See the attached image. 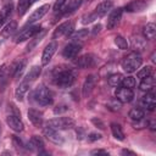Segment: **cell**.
<instances>
[{
    "instance_id": "2e32d148",
    "label": "cell",
    "mask_w": 156,
    "mask_h": 156,
    "mask_svg": "<svg viewBox=\"0 0 156 156\" xmlns=\"http://www.w3.org/2000/svg\"><path fill=\"white\" fill-rule=\"evenodd\" d=\"M121 18H122V9H116V10H113V11L110 13L108 18H107V23H106L107 29H113V28L119 23Z\"/></svg>"
},
{
    "instance_id": "3957f363",
    "label": "cell",
    "mask_w": 156,
    "mask_h": 156,
    "mask_svg": "<svg viewBox=\"0 0 156 156\" xmlns=\"http://www.w3.org/2000/svg\"><path fill=\"white\" fill-rule=\"evenodd\" d=\"M143 63V58L138 52H132L129 55H127L123 60H122V68L127 72V73H133L135 72Z\"/></svg>"
},
{
    "instance_id": "9c48e42d",
    "label": "cell",
    "mask_w": 156,
    "mask_h": 156,
    "mask_svg": "<svg viewBox=\"0 0 156 156\" xmlns=\"http://www.w3.org/2000/svg\"><path fill=\"white\" fill-rule=\"evenodd\" d=\"M80 50H82V45L73 41L65 46V49L62 51V56L65 58H76L78 56V54L80 52Z\"/></svg>"
},
{
    "instance_id": "30bf717a",
    "label": "cell",
    "mask_w": 156,
    "mask_h": 156,
    "mask_svg": "<svg viewBox=\"0 0 156 156\" xmlns=\"http://www.w3.org/2000/svg\"><path fill=\"white\" fill-rule=\"evenodd\" d=\"M56 49H57V43H55V41H51L45 46V49L43 51V55H41V65H44V66L49 65L54 54L56 52Z\"/></svg>"
},
{
    "instance_id": "ba28073f",
    "label": "cell",
    "mask_w": 156,
    "mask_h": 156,
    "mask_svg": "<svg viewBox=\"0 0 156 156\" xmlns=\"http://www.w3.org/2000/svg\"><path fill=\"white\" fill-rule=\"evenodd\" d=\"M115 96L117 100H119L122 104H127V102H130L134 98V93L130 88H117V90L115 91Z\"/></svg>"
},
{
    "instance_id": "7bdbcfd3",
    "label": "cell",
    "mask_w": 156,
    "mask_h": 156,
    "mask_svg": "<svg viewBox=\"0 0 156 156\" xmlns=\"http://www.w3.org/2000/svg\"><path fill=\"white\" fill-rule=\"evenodd\" d=\"M101 30V24H96L94 28H93V33L94 34H96V33H99Z\"/></svg>"
},
{
    "instance_id": "d590c367",
    "label": "cell",
    "mask_w": 156,
    "mask_h": 156,
    "mask_svg": "<svg viewBox=\"0 0 156 156\" xmlns=\"http://www.w3.org/2000/svg\"><path fill=\"white\" fill-rule=\"evenodd\" d=\"M121 85L122 87H124V88H134V85H135V78L134 77H132V76H129V77H123V79H122V83H121Z\"/></svg>"
},
{
    "instance_id": "9a60e30c",
    "label": "cell",
    "mask_w": 156,
    "mask_h": 156,
    "mask_svg": "<svg viewBox=\"0 0 156 156\" xmlns=\"http://www.w3.org/2000/svg\"><path fill=\"white\" fill-rule=\"evenodd\" d=\"M28 119L32 122V124L37 128L41 127L43 126V121H44V117H43V112L35 110V108H30L28 110Z\"/></svg>"
},
{
    "instance_id": "52a82bcc",
    "label": "cell",
    "mask_w": 156,
    "mask_h": 156,
    "mask_svg": "<svg viewBox=\"0 0 156 156\" xmlns=\"http://www.w3.org/2000/svg\"><path fill=\"white\" fill-rule=\"evenodd\" d=\"M40 26H29L28 28H23V30L18 34V35H16V38H15V43H22V41H24V40H27V39H29V38H33L37 33H39L40 32Z\"/></svg>"
},
{
    "instance_id": "6da1fadb",
    "label": "cell",
    "mask_w": 156,
    "mask_h": 156,
    "mask_svg": "<svg viewBox=\"0 0 156 156\" xmlns=\"http://www.w3.org/2000/svg\"><path fill=\"white\" fill-rule=\"evenodd\" d=\"M33 100L40 106H49L52 104L54 96L49 88H46L44 84H40L33 91Z\"/></svg>"
},
{
    "instance_id": "ab89813d",
    "label": "cell",
    "mask_w": 156,
    "mask_h": 156,
    "mask_svg": "<svg viewBox=\"0 0 156 156\" xmlns=\"http://www.w3.org/2000/svg\"><path fill=\"white\" fill-rule=\"evenodd\" d=\"M91 122H93V123H94V124H95L96 127L99 126V128H100V129H104V128H105V126H104V123H102V122H101L100 119H96V118H93V119H91Z\"/></svg>"
},
{
    "instance_id": "83f0119b",
    "label": "cell",
    "mask_w": 156,
    "mask_h": 156,
    "mask_svg": "<svg viewBox=\"0 0 156 156\" xmlns=\"http://www.w3.org/2000/svg\"><path fill=\"white\" fill-rule=\"evenodd\" d=\"M122 79H123V76H122V74L115 73V74H111V76L107 78V83H108L111 87H119L121 83H122Z\"/></svg>"
},
{
    "instance_id": "d6986e66",
    "label": "cell",
    "mask_w": 156,
    "mask_h": 156,
    "mask_svg": "<svg viewBox=\"0 0 156 156\" xmlns=\"http://www.w3.org/2000/svg\"><path fill=\"white\" fill-rule=\"evenodd\" d=\"M95 83H96V78H95V76L90 74V76H88V77L85 78L84 84H83V89H82V91H83V96L87 98L88 95H90V93L93 91V89H94V87H95Z\"/></svg>"
},
{
    "instance_id": "e575fe53",
    "label": "cell",
    "mask_w": 156,
    "mask_h": 156,
    "mask_svg": "<svg viewBox=\"0 0 156 156\" xmlns=\"http://www.w3.org/2000/svg\"><path fill=\"white\" fill-rule=\"evenodd\" d=\"M121 105H122V102L115 98V99L110 100V101L106 104V107H107L108 110H111V111H118V110L121 108Z\"/></svg>"
},
{
    "instance_id": "7a4b0ae2",
    "label": "cell",
    "mask_w": 156,
    "mask_h": 156,
    "mask_svg": "<svg viewBox=\"0 0 156 156\" xmlns=\"http://www.w3.org/2000/svg\"><path fill=\"white\" fill-rule=\"evenodd\" d=\"M76 78H77V74H76L74 71L63 69V71H60L55 76L54 83L60 88H68L76 82Z\"/></svg>"
},
{
    "instance_id": "f1b7e54d",
    "label": "cell",
    "mask_w": 156,
    "mask_h": 156,
    "mask_svg": "<svg viewBox=\"0 0 156 156\" xmlns=\"http://www.w3.org/2000/svg\"><path fill=\"white\" fill-rule=\"evenodd\" d=\"M145 113L141 108H138V107H134L129 111V117L133 119V121H141L144 118Z\"/></svg>"
},
{
    "instance_id": "d4e9b609",
    "label": "cell",
    "mask_w": 156,
    "mask_h": 156,
    "mask_svg": "<svg viewBox=\"0 0 156 156\" xmlns=\"http://www.w3.org/2000/svg\"><path fill=\"white\" fill-rule=\"evenodd\" d=\"M111 132H112V135L115 136V139L117 140H124V133L122 130V127L118 124V123H111Z\"/></svg>"
},
{
    "instance_id": "bcb514c9",
    "label": "cell",
    "mask_w": 156,
    "mask_h": 156,
    "mask_svg": "<svg viewBox=\"0 0 156 156\" xmlns=\"http://www.w3.org/2000/svg\"><path fill=\"white\" fill-rule=\"evenodd\" d=\"M0 134H1V127H0Z\"/></svg>"
},
{
    "instance_id": "8992f818",
    "label": "cell",
    "mask_w": 156,
    "mask_h": 156,
    "mask_svg": "<svg viewBox=\"0 0 156 156\" xmlns=\"http://www.w3.org/2000/svg\"><path fill=\"white\" fill-rule=\"evenodd\" d=\"M98 62V57L94 54H84L74 61V65L78 68H90L94 67Z\"/></svg>"
},
{
    "instance_id": "cb8c5ba5",
    "label": "cell",
    "mask_w": 156,
    "mask_h": 156,
    "mask_svg": "<svg viewBox=\"0 0 156 156\" xmlns=\"http://www.w3.org/2000/svg\"><path fill=\"white\" fill-rule=\"evenodd\" d=\"M40 73H41V68H40L39 66H33V67L29 69V72L27 73L24 80H27V82H29V83H33V82L40 76Z\"/></svg>"
},
{
    "instance_id": "f546056e",
    "label": "cell",
    "mask_w": 156,
    "mask_h": 156,
    "mask_svg": "<svg viewBox=\"0 0 156 156\" xmlns=\"http://www.w3.org/2000/svg\"><path fill=\"white\" fill-rule=\"evenodd\" d=\"M88 34H89V29L83 28V29H78L77 32H73V33L69 35V38H71L73 41H76V40H79V39H84Z\"/></svg>"
},
{
    "instance_id": "ee69618b",
    "label": "cell",
    "mask_w": 156,
    "mask_h": 156,
    "mask_svg": "<svg viewBox=\"0 0 156 156\" xmlns=\"http://www.w3.org/2000/svg\"><path fill=\"white\" fill-rule=\"evenodd\" d=\"M150 128H151L152 130H155V122H154V121L150 123Z\"/></svg>"
},
{
    "instance_id": "7402d4cb",
    "label": "cell",
    "mask_w": 156,
    "mask_h": 156,
    "mask_svg": "<svg viewBox=\"0 0 156 156\" xmlns=\"http://www.w3.org/2000/svg\"><path fill=\"white\" fill-rule=\"evenodd\" d=\"M17 29V22L16 21H10L2 29H1V37L2 38H10Z\"/></svg>"
},
{
    "instance_id": "5bb4252c",
    "label": "cell",
    "mask_w": 156,
    "mask_h": 156,
    "mask_svg": "<svg viewBox=\"0 0 156 156\" xmlns=\"http://www.w3.org/2000/svg\"><path fill=\"white\" fill-rule=\"evenodd\" d=\"M112 6H113V4L111 2V1H104V2H101V4H99L98 6H96V9H95V11L94 12H91L93 13V16H94V18L95 20H98V18H101V17H104L111 9H112Z\"/></svg>"
},
{
    "instance_id": "e0dca14e",
    "label": "cell",
    "mask_w": 156,
    "mask_h": 156,
    "mask_svg": "<svg viewBox=\"0 0 156 156\" xmlns=\"http://www.w3.org/2000/svg\"><path fill=\"white\" fill-rule=\"evenodd\" d=\"M140 105H141L144 108L149 110V111H154V108H155V106H156V98H155V95H154L152 93H147L146 95H144V96L141 98Z\"/></svg>"
},
{
    "instance_id": "60d3db41",
    "label": "cell",
    "mask_w": 156,
    "mask_h": 156,
    "mask_svg": "<svg viewBox=\"0 0 156 156\" xmlns=\"http://www.w3.org/2000/svg\"><path fill=\"white\" fill-rule=\"evenodd\" d=\"M107 155V151L106 150H101V149H98V150H93L91 151V155Z\"/></svg>"
},
{
    "instance_id": "7c38bea8",
    "label": "cell",
    "mask_w": 156,
    "mask_h": 156,
    "mask_svg": "<svg viewBox=\"0 0 156 156\" xmlns=\"http://www.w3.org/2000/svg\"><path fill=\"white\" fill-rule=\"evenodd\" d=\"M49 10H50V5H49V4H45V5L40 6V7H38V9L29 16V18H28V21H27V24H33L34 22L41 20L43 16L46 15V12H48Z\"/></svg>"
},
{
    "instance_id": "ffe728a7",
    "label": "cell",
    "mask_w": 156,
    "mask_h": 156,
    "mask_svg": "<svg viewBox=\"0 0 156 156\" xmlns=\"http://www.w3.org/2000/svg\"><path fill=\"white\" fill-rule=\"evenodd\" d=\"M12 10H13V5L12 2L6 4L1 10H0V27L10 18V16L12 15Z\"/></svg>"
},
{
    "instance_id": "1f68e13d",
    "label": "cell",
    "mask_w": 156,
    "mask_h": 156,
    "mask_svg": "<svg viewBox=\"0 0 156 156\" xmlns=\"http://www.w3.org/2000/svg\"><path fill=\"white\" fill-rule=\"evenodd\" d=\"M115 44H116L121 50H127L128 46H129L127 39L123 38L122 35H116V37H115Z\"/></svg>"
},
{
    "instance_id": "8d00e7d4",
    "label": "cell",
    "mask_w": 156,
    "mask_h": 156,
    "mask_svg": "<svg viewBox=\"0 0 156 156\" xmlns=\"http://www.w3.org/2000/svg\"><path fill=\"white\" fill-rule=\"evenodd\" d=\"M24 67H26V61H18L17 69H16V72H15V78H18V77L22 74V72H23Z\"/></svg>"
},
{
    "instance_id": "836d02e7",
    "label": "cell",
    "mask_w": 156,
    "mask_h": 156,
    "mask_svg": "<svg viewBox=\"0 0 156 156\" xmlns=\"http://www.w3.org/2000/svg\"><path fill=\"white\" fill-rule=\"evenodd\" d=\"M151 74H154V69H152L151 66H146V67L141 68V69L136 73L138 78H140V79H143V78H145V77H147V76H151Z\"/></svg>"
},
{
    "instance_id": "277c9868",
    "label": "cell",
    "mask_w": 156,
    "mask_h": 156,
    "mask_svg": "<svg viewBox=\"0 0 156 156\" xmlns=\"http://www.w3.org/2000/svg\"><path fill=\"white\" fill-rule=\"evenodd\" d=\"M46 126H49V127H51L54 129H57V130H61V129H71L74 126V122L69 117H57V118L50 119L46 123Z\"/></svg>"
},
{
    "instance_id": "b9f144b4",
    "label": "cell",
    "mask_w": 156,
    "mask_h": 156,
    "mask_svg": "<svg viewBox=\"0 0 156 156\" xmlns=\"http://www.w3.org/2000/svg\"><path fill=\"white\" fill-rule=\"evenodd\" d=\"M122 155H132V156H135V152H134V151H130V150L124 149V150H122Z\"/></svg>"
},
{
    "instance_id": "44dd1931",
    "label": "cell",
    "mask_w": 156,
    "mask_h": 156,
    "mask_svg": "<svg viewBox=\"0 0 156 156\" xmlns=\"http://www.w3.org/2000/svg\"><path fill=\"white\" fill-rule=\"evenodd\" d=\"M154 85H155V78H154V74H151V76H147L141 79L139 88L143 91H150L154 88Z\"/></svg>"
},
{
    "instance_id": "ac0fdd59",
    "label": "cell",
    "mask_w": 156,
    "mask_h": 156,
    "mask_svg": "<svg viewBox=\"0 0 156 156\" xmlns=\"http://www.w3.org/2000/svg\"><path fill=\"white\" fill-rule=\"evenodd\" d=\"M30 84H32V83H29V82H27V80H24V79L18 84V87H17L16 90H15V96H16V99H17L18 101H22V100H23L24 95L27 94V91H28L29 88H30Z\"/></svg>"
},
{
    "instance_id": "d6a6232c",
    "label": "cell",
    "mask_w": 156,
    "mask_h": 156,
    "mask_svg": "<svg viewBox=\"0 0 156 156\" xmlns=\"http://www.w3.org/2000/svg\"><path fill=\"white\" fill-rule=\"evenodd\" d=\"M80 5H82V0H72V1L68 4V6L65 9V13H71V12L78 10V7H79Z\"/></svg>"
},
{
    "instance_id": "484cf974",
    "label": "cell",
    "mask_w": 156,
    "mask_h": 156,
    "mask_svg": "<svg viewBox=\"0 0 156 156\" xmlns=\"http://www.w3.org/2000/svg\"><path fill=\"white\" fill-rule=\"evenodd\" d=\"M144 7H145V2H143L140 0H135V1H133L130 4H128L126 6V10L129 11V12H136V11L144 10Z\"/></svg>"
},
{
    "instance_id": "4dcf8cb0",
    "label": "cell",
    "mask_w": 156,
    "mask_h": 156,
    "mask_svg": "<svg viewBox=\"0 0 156 156\" xmlns=\"http://www.w3.org/2000/svg\"><path fill=\"white\" fill-rule=\"evenodd\" d=\"M30 2L29 0H18V5H17V12L20 16H23L26 13V11L28 10Z\"/></svg>"
},
{
    "instance_id": "4fadbf2b",
    "label": "cell",
    "mask_w": 156,
    "mask_h": 156,
    "mask_svg": "<svg viewBox=\"0 0 156 156\" xmlns=\"http://www.w3.org/2000/svg\"><path fill=\"white\" fill-rule=\"evenodd\" d=\"M6 123H7V126H9L12 130H15V132H22V130L24 129V124H23L22 119H21L18 116H16V115H10V116H7V117H6Z\"/></svg>"
},
{
    "instance_id": "8fae6325",
    "label": "cell",
    "mask_w": 156,
    "mask_h": 156,
    "mask_svg": "<svg viewBox=\"0 0 156 156\" xmlns=\"http://www.w3.org/2000/svg\"><path fill=\"white\" fill-rule=\"evenodd\" d=\"M44 134H45V136H46L51 143L57 144V145L63 144V136L58 133L57 129H54V128L46 126V127L44 128Z\"/></svg>"
},
{
    "instance_id": "f35d334b",
    "label": "cell",
    "mask_w": 156,
    "mask_h": 156,
    "mask_svg": "<svg viewBox=\"0 0 156 156\" xmlns=\"http://www.w3.org/2000/svg\"><path fill=\"white\" fill-rule=\"evenodd\" d=\"M99 139H101V134H99V133H90L89 136H88L89 141H95V140H99Z\"/></svg>"
},
{
    "instance_id": "4316f807",
    "label": "cell",
    "mask_w": 156,
    "mask_h": 156,
    "mask_svg": "<svg viewBox=\"0 0 156 156\" xmlns=\"http://www.w3.org/2000/svg\"><path fill=\"white\" fill-rule=\"evenodd\" d=\"M156 35V26L154 23H147L144 28V37L149 40L154 39Z\"/></svg>"
},
{
    "instance_id": "603a6c76",
    "label": "cell",
    "mask_w": 156,
    "mask_h": 156,
    "mask_svg": "<svg viewBox=\"0 0 156 156\" xmlns=\"http://www.w3.org/2000/svg\"><path fill=\"white\" fill-rule=\"evenodd\" d=\"M28 147H29L30 150H38V151L40 152V150L44 149V141H43V139H41L40 136L34 135V136H32L30 140L28 141Z\"/></svg>"
},
{
    "instance_id": "74e56055",
    "label": "cell",
    "mask_w": 156,
    "mask_h": 156,
    "mask_svg": "<svg viewBox=\"0 0 156 156\" xmlns=\"http://www.w3.org/2000/svg\"><path fill=\"white\" fill-rule=\"evenodd\" d=\"M66 1L67 0H56L55 1V4H54V11H60L61 9H62V6L66 4Z\"/></svg>"
},
{
    "instance_id": "f6af8a7d",
    "label": "cell",
    "mask_w": 156,
    "mask_h": 156,
    "mask_svg": "<svg viewBox=\"0 0 156 156\" xmlns=\"http://www.w3.org/2000/svg\"><path fill=\"white\" fill-rule=\"evenodd\" d=\"M85 1H88V2H89V1H93V0H85Z\"/></svg>"
},
{
    "instance_id": "7dc6e473",
    "label": "cell",
    "mask_w": 156,
    "mask_h": 156,
    "mask_svg": "<svg viewBox=\"0 0 156 156\" xmlns=\"http://www.w3.org/2000/svg\"><path fill=\"white\" fill-rule=\"evenodd\" d=\"M4 1H9V0H4Z\"/></svg>"
},
{
    "instance_id": "5b68a950",
    "label": "cell",
    "mask_w": 156,
    "mask_h": 156,
    "mask_svg": "<svg viewBox=\"0 0 156 156\" xmlns=\"http://www.w3.org/2000/svg\"><path fill=\"white\" fill-rule=\"evenodd\" d=\"M73 29H74V22H72V21H66V22L58 24V26L54 29L52 38H54V39H57V38H61V37H63V35L69 37V35L73 33Z\"/></svg>"
}]
</instances>
